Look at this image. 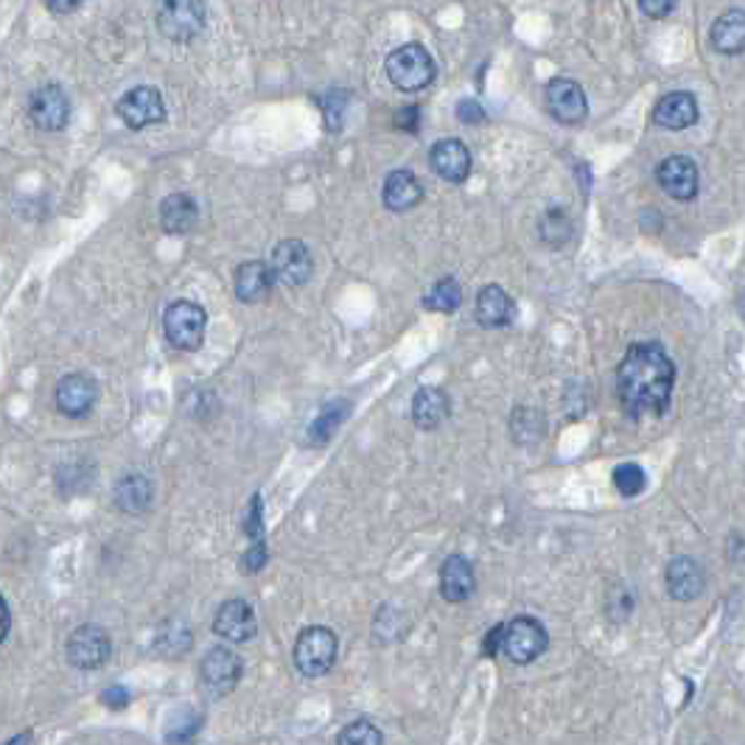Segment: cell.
<instances>
[{
  "instance_id": "cell-16",
  "label": "cell",
  "mask_w": 745,
  "mask_h": 745,
  "mask_svg": "<svg viewBox=\"0 0 745 745\" xmlns=\"http://www.w3.org/2000/svg\"><path fill=\"white\" fill-rule=\"evenodd\" d=\"M664 581H667V591H670V597L679 602L698 600V597L704 595V586H706V577H704L700 563L695 561V558H686V555H679L667 563Z\"/></svg>"
},
{
  "instance_id": "cell-40",
  "label": "cell",
  "mask_w": 745,
  "mask_h": 745,
  "mask_svg": "<svg viewBox=\"0 0 745 745\" xmlns=\"http://www.w3.org/2000/svg\"><path fill=\"white\" fill-rule=\"evenodd\" d=\"M483 647H485V656H499L502 654V647H504V625H493L488 631V636H485V642H483Z\"/></svg>"
},
{
  "instance_id": "cell-18",
  "label": "cell",
  "mask_w": 745,
  "mask_h": 745,
  "mask_svg": "<svg viewBox=\"0 0 745 745\" xmlns=\"http://www.w3.org/2000/svg\"><path fill=\"white\" fill-rule=\"evenodd\" d=\"M698 98H695L693 93L675 90L667 93V96H661L659 101H656V126H664V130H686V126L698 124Z\"/></svg>"
},
{
  "instance_id": "cell-35",
  "label": "cell",
  "mask_w": 745,
  "mask_h": 745,
  "mask_svg": "<svg viewBox=\"0 0 745 745\" xmlns=\"http://www.w3.org/2000/svg\"><path fill=\"white\" fill-rule=\"evenodd\" d=\"M267 561H269L267 544H249V549L242 555L239 569H242L244 575H255V572H261V569L267 566Z\"/></svg>"
},
{
  "instance_id": "cell-29",
  "label": "cell",
  "mask_w": 745,
  "mask_h": 745,
  "mask_svg": "<svg viewBox=\"0 0 745 745\" xmlns=\"http://www.w3.org/2000/svg\"><path fill=\"white\" fill-rule=\"evenodd\" d=\"M347 412H351V406H347L345 401H333V404H328L326 410L320 412V418L314 420L312 429H308V440H312V443H317V445L328 443L333 431L340 429V424L345 420Z\"/></svg>"
},
{
  "instance_id": "cell-38",
  "label": "cell",
  "mask_w": 745,
  "mask_h": 745,
  "mask_svg": "<svg viewBox=\"0 0 745 745\" xmlns=\"http://www.w3.org/2000/svg\"><path fill=\"white\" fill-rule=\"evenodd\" d=\"M395 126L404 132H410V135H415L420 126V107H401L399 112H395Z\"/></svg>"
},
{
  "instance_id": "cell-37",
  "label": "cell",
  "mask_w": 745,
  "mask_h": 745,
  "mask_svg": "<svg viewBox=\"0 0 745 745\" xmlns=\"http://www.w3.org/2000/svg\"><path fill=\"white\" fill-rule=\"evenodd\" d=\"M457 118L463 121V124H483L485 110L479 101H474V98H463V101L457 105Z\"/></svg>"
},
{
  "instance_id": "cell-5",
  "label": "cell",
  "mask_w": 745,
  "mask_h": 745,
  "mask_svg": "<svg viewBox=\"0 0 745 745\" xmlns=\"http://www.w3.org/2000/svg\"><path fill=\"white\" fill-rule=\"evenodd\" d=\"M549 636L547 627L536 616H516L504 625V647L502 654L513 664H533L538 656L547 650Z\"/></svg>"
},
{
  "instance_id": "cell-42",
  "label": "cell",
  "mask_w": 745,
  "mask_h": 745,
  "mask_svg": "<svg viewBox=\"0 0 745 745\" xmlns=\"http://www.w3.org/2000/svg\"><path fill=\"white\" fill-rule=\"evenodd\" d=\"M82 7V3H48V12H53V14H71V12H76V9Z\"/></svg>"
},
{
  "instance_id": "cell-34",
  "label": "cell",
  "mask_w": 745,
  "mask_h": 745,
  "mask_svg": "<svg viewBox=\"0 0 745 745\" xmlns=\"http://www.w3.org/2000/svg\"><path fill=\"white\" fill-rule=\"evenodd\" d=\"M244 536L249 538V544H264V499L261 493H253L247 510H244Z\"/></svg>"
},
{
  "instance_id": "cell-44",
  "label": "cell",
  "mask_w": 745,
  "mask_h": 745,
  "mask_svg": "<svg viewBox=\"0 0 745 745\" xmlns=\"http://www.w3.org/2000/svg\"><path fill=\"white\" fill-rule=\"evenodd\" d=\"M740 314H743V317H745V289H743V292H740Z\"/></svg>"
},
{
  "instance_id": "cell-13",
  "label": "cell",
  "mask_w": 745,
  "mask_h": 745,
  "mask_svg": "<svg viewBox=\"0 0 745 745\" xmlns=\"http://www.w3.org/2000/svg\"><path fill=\"white\" fill-rule=\"evenodd\" d=\"M53 399L65 418H85L98 401V384L87 373H68L59 379Z\"/></svg>"
},
{
  "instance_id": "cell-24",
  "label": "cell",
  "mask_w": 745,
  "mask_h": 745,
  "mask_svg": "<svg viewBox=\"0 0 745 745\" xmlns=\"http://www.w3.org/2000/svg\"><path fill=\"white\" fill-rule=\"evenodd\" d=\"M381 199H384V205L390 210L404 213V210H412L420 199H424V185H420V180L412 174V171L399 169L392 171V174H387L384 188H381Z\"/></svg>"
},
{
  "instance_id": "cell-11",
  "label": "cell",
  "mask_w": 745,
  "mask_h": 745,
  "mask_svg": "<svg viewBox=\"0 0 745 745\" xmlns=\"http://www.w3.org/2000/svg\"><path fill=\"white\" fill-rule=\"evenodd\" d=\"M656 180H659L661 191L670 199H675V203H693L700 191L698 166L684 155H673L661 160V166L656 169Z\"/></svg>"
},
{
  "instance_id": "cell-2",
  "label": "cell",
  "mask_w": 745,
  "mask_h": 745,
  "mask_svg": "<svg viewBox=\"0 0 745 745\" xmlns=\"http://www.w3.org/2000/svg\"><path fill=\"white\" fill-rule=\"evenodd\" d=\"M384 71L392 85L404 93L426 90L435 82V76H438L435 59H431V53L420 42H406V46L395 48L387 57Z\"/></svg>"
},
{
  "instance_id": "cell-36",
  "label": "cell",
  "mask_w": 745,
  "mask_h": 745,
  "mask_svg": "<svg viewBox=\"0 0 745 745\" xmlns=\"http://www.w3.org/2000/svg\"><path fill=\"white\" fill-rule=\"evenodd\" d=\"M679 9L675 0H639V12L647 14L650 20H661L667 14H673Z\"/></svg>"
},
{
  "instance_id": "cell-20",
  "label": "cell",
  "mask_w": 745,
  "mask_h": 745,
  "mask_svg": "<svg viewBox=\"0 0 745 745\" xmlns=\"http://www.w3.org/2000/svg\"><path fill=\"white\" fill-rule=\"evenodd\" d=\"M474 317L483 328H508L516 320V303L504 292L502 286H485L477 294V306H474Z\"/></svg>"
},
{
  "instance_id": "cell-10",
  "label": "cell",
  "mask_w": 745,
  "mask_h": 745,
  "mask_svg": "<svg viewBox=\"0 0 745 745\" xmlns=\"http://www.w3.org/2000/svg\"><path fill=\"white\" fill-rule=\"evenodd\" d=\"M544 101H547L549 115L555 118L558 124H581L588 115L586 93H583V87L577 85L575 78H552L544 87Z\"/></svg>"
},
{
  "instance_id": "cell-8",
  "label": "cell",
  "mask_w": 745,
  "mask_h": 745,
  "mask_svg": "<svg viewBox=\"0 0 745 745\" xmlns=\"http://www.w3.org/2000/svg\"><path fill=\"white\" fill-rule=\"evenodd\" d=\"M65 656L76 670H98L112 656V642L101 625H78L68 636Z\"/></svg>"
},
{
  "instance_id": "cell-14",
  "label": "cell",
  "mask_w": 745,
  "mask_h": 745,
  "mask_svg": "<svg viewBox=\"0 0 745 745\" xmlns=\"http://www.w3.org/2000/svg\"><path fill=\"white\" fill-rule=\"evenodd\" d=\"M28 112H32V121L37 130L59 132L65 130L68 118H71V98L59 85H46L32 96Z\"/></svg>"
},
{
  "instance_id": "cell-30",
  "label": "cell",
  "mask_w": 745,
  "mask_h": 745,
  "mask_svg": "<svg viewBox=\"0 0 745 745\" xmlns=\"http://www.w3.org/2000/svg\"><path fill=\"white\" fill-rule=\"evenodd\" d=\"M337 745H384V737H381L379 725L362 718L342 729Z\"/></svg>"
},
{
  "instance_id": "cell-17",
  "label": "cell",
  "mask_w": 745,
  "mask_h": 745,
  "mask_svg": "<svg viewBox=\"0 0 745 745\" xmlns=\"http://www.w3.org/2000/svg\"><path fill=\"white\" fill-rule=\"evenodd\" d=\"M258 631V620L249 602L244 600H228L213 616V634L222 636L228 642H249Z\"/></svg>"
},
{
  "instance_id": "cell-7",
  "label": "cell",
  "mask_w": 745,
  "mask_h": 745,
  "mask_svg": "<svg viewBox=\"0 0 745 745\" xmlns=\"http://www.w3.org/2000/svg\"><path fill=\"white\" fill-rule=\"evenodd\" d=\"M244 673L242 656L230 650V647H210L205 654L203 664H199V679L203 686L213 698H224L239 686Z\"/></svg>"
},
{
  "instance_id": "cell-32",
  "label": "cell",
  "mask_w": 745,
  "mask_h": 745,
  "mask_svg": "<svg viewBox=\"0 0 745 745\" xmlns=\"http://www.w3.org/2000/svg\"><path fill=\"white\" fill-rule=\"evenodd\" d=\"M614 488L620 490L622 497H639L642 490H645V485H647V477H645V468L642 465H636V463H622V465H616L614 468Z\"/></svg>"
},
{
  "instance_id": "cell-33",
  "label": "cell",
  "mask_w": 745,
  "mask_h": 745,
  "mask_svg": "<svg viewBox=\"0 0 745 745\" xmlns=\"http://www.w3.org/2000/svg\"><path fill=\"white\" fill-rule=\"evenodd\" d=\"M199 729H203V718L196 712H191V709H185L183 718L169 720V725H166V740H169L171 745H188Z\"/></svg>"
},
{
  "instance_id": "cell-12",
  "label": "cell",
  "mask_w": 745,
  "mask_h": 745,
  "mask_svg": "<svg viewBox=\"0 0 745 745\" xmlns=\"http://www.w3.org/2000/svg\"><path fill=\"white\" fill-rule=\"evenodd\" d=\"M118 118L124 121L130 130H144V126L160 124L166 118V101L157 87H135L118 101Z\"/></svg>"
},
{
  "instance_id": "cell-31",
  "label": "cell",
  "mask_w": 745,
  "mask_h": 745,
  "mask_svg": "<svg viewBox=\"0 0 745 745\" xmlns=\"http://www.w3.org/2000/svg\"><path fill=\"white\" fill-rule=\"evenodd\" d=\"M544 431H547V426H544V418L536 410H527V406L516 410V415H513V438H516V443H536Z\"/></svg>"
},
{
  "instance_id": "cell-23",
  "label": "cell",
  "mask_w": 745,
  "mask_h": 745,
  "mask_svg": "<svg viewBox=\"0 0 745 745\" xmlns=\"http://www.w3.org/2000/svg\"><path fill=\"white\" fill-rule=\"evenodd\" d=\"M709 42L718 53L737 57L745 51V12L743 9H729L720 14L709 28Z\"/></svg>"
},
{
  "instance_id": "cell-19",
  "label": "cell",
  "mask_w": 745,
  "mask_h": 745,
  "mask_svg": "<svg viewBox=\"0 0 745 745\" xmlns=\"http://www.w3.org/2000/svg\"><path fill=\"white\" fill-rule=\"evenodd\" d=\"M451 418L449 392L440 387H420L412 399V424L424 431H435Z\"/></svg>"
},
{
  "instance_id": "cell-3",
  "label": "cell",
  "mask_w": 745,
  "mask_h": 745,
  "mask_svg": "<svg viewBox=\"0 0 745 745\" xmlns=\"http://www.w3.org/2000/svg\"><path fill=\"white\" fill-rule=\"evenodd\" d=\"M337 654H340V639L331 627L312 625L301 631L294 642V667L308 679H320V675L331 673V667L337 664Z\"/></svg>"
},
{
  "instance_id": "cell-22",
  "label": "cell",
  "mask_w": 745,
  "mask_h": 745,
  "mask_svg": "<svg viewBox=\"0 0 745 745\" xmlns=\"http://www.w3.org/2000/svg\"><path fill=\"white\" fill-rule=\"evenodd\" d=\"M235 297L242 303H249V306H255V303H264L269 297V292H272V269H269V264L264 261H247L242 264V267L235 269Z\"/></svg>"
},
{
  "instance_id": "cell-26",
  "label": "cell",
  "mask_w": 745,
  "mask_h": 745,
  "mask_svg": "<svg viewBox=\"0 0 745 745\" xmlns=\"http://www.w3.org/2000/svg\"><path fill=\"white\" fill-rule=\"evenodd\" d=\"M151 502H155V485L144 474H126L115 485L118 510H124L130 516H144L146 510L151 508Z\"/></svg>"
},
{
  "instance_id": "cell-1",
  "label": "cell",
  "mask_w": 745,
  "mask_h": 745,
  "mask_svg": "<svg viewBox=\"0 0 745 745\" xmlns=\"http://www.w3.org/2000/svg\"><path fill=\"white\" fill-rule=\"evenodd\" d=\"M673 359L661 342H636L627 347L625 359L616 367V399L627 418L664 415L675 390Z\"/></svg>"
},
{
  "instance_id": "cell-41",
  "label": "cell",
  "mask_w": 745,
  "mask_h": 745,
  "mask_svg": "<svg viewBox=\"0 0 745 745\" xmlns=\"http://www.w3.org/2000/svg\"><path fill=\"white\" fill-rule=\"evenodd\" d=\"M9 627H12V614H9L7 600L0 595V645H3V639L9 636Z\"/></svg>"
},
{
  "instance_id": "cell-39",
  "label": "cell",
  "mask_w": 745,
  "mask_h": 745,
  "mask_svg": "<svg viewBox=\"0 0 745 745\" xmlns=\"http://www.w3.org/2000/svg\"><path fill=\"white\" fill-rule=\"evenodd\" d=\"M105 706H110V709H126L132 700L130 689H124V686H110V689H105Z\"/></svg>"
},
{
  "instance_id": "cell-21",
  "label": "cell",
  "mask_w": 745,
  "mask_h": 745,
  "mask_svg": "<svg viewBox=\"0 0 745 745\" xmlns=\"http://www.w3.org/2000/svg\"><path fill=\"white\" fill-rule=\"evenodd\" d=\"M477 588V575L468 558L451 555L440 566V595L445 602H465Z\"/></svg>"
},
{
  "instance_id": "cell-15",
  "label": "cell",
  "mask_w": 745,
  "mask_h": 745,
  "mask_svg": "<svg viewBox=\"0 0 745 745\" xmlns=\"http://www.w3.org/2000/svg\"><path fill=\"white\" fill-rule=\"evenodd\" d=\"M429 166L440 180L457 185L468 180L474 160H471V151L463 141H457V137H445V141H438V144L431 146Z\"/></svg>"
},
{
  "instance_id": "cell-27",
  "label": "cell",
  "mask_w": 745,
  "mask_h": 745,
  "mask_svg": "<svg viewBox=\"0 0 745 745\" xmlns=\"http://www.w3.org/2000/svg\"><path fill=\"white\" fill-rule=\"evenodd\" d=\"M424 308L426 312H438V314H454L463 303V289H460V281L454 278H440L438 283H431L429 292L424 294Z\"/></svg>"
},
{
  "instance_id": "cell-6",
  "label": "cell",
  "mask_w": 745,
  "mask_h": 745,
  "mask_svg": "<svg viewBox=\"0 0 745 745\" xmlns=\"http://www.w3.org/2000/svg\"><path fill=\"white\" fill-rule=\"evenodd\" d=\"M157 28L171 42H191L205 28V3L166 0L157 7Z\"/></svg>"
},
{
  "instance_id": "cell-4",
  "label": "cell",
  "mask_w": 745,
  "mask_h": 745,
  "mask_svg": "<svg viewBox=\"0 0 745 745\" xmlns=\"http://www.w3.org/2000/svg\"><path fill=\"white\" fill-rule=\"evenodd\" d=\"M208 314L191 301H176L166 308L163 331L176 351H199L205 342Z\"/></svg>"
},
{
  "instance_id": "cell-43",
  "label": "cell",
  "mask_w": 745,
  "mask_h": 745,
  "mask_svg": "<svg viewBox=\"0 0 745 745\" xmlns=\"http://www.w3.org/2000/svg\"><path fill=\"white\" fill-rule=\"evenodd\" d=\"M3 745H32V734L23 732V734H17V737H12V740H9V743H3Z\"/></svg>"
},
{
  "instance_id": "cell-25",
  "label": "cell",
  "mask_w": 745,
  "mask_h": 745,
  "mask_svg": "<svg viewBox=\"0 0 745 745\" xmlns=\"http://www.w3.org/2000/svg\"><path fill=\"white\" fill-rule=\"evenodd\" d=\"M199 222V205L191 194H171L160 203V224L166 233L185 235Z\"/></svg>"
},
{
  "instance_id": "cell-9",
  "label": "cell",
  "mask_w": 745,
  "mask_h": 745,
  "mask_svg": "<svg viewBox=\"0 0 745 745\" xmlns=\"http://www.w3.org/2000/svg\"><path fill=\"white\" fill-rule=\"evenodd\" d=\"M269 269H272V278L281 286L297 289L303 283H308V278L314 272L312 253H308V247L301 239H286V242H281L272 249Z\"/></svg>"
},
{
  "instance_id": "cell-28",
  "label": "cell",
  "mask_w": 745,
  "mask_h": 745,
  "mask_svg": "<svg viewBox=\"0 0 745 745\" xmlns=\"http://www.w3.org/2000/svg\"><path fill=\"white\" fill-rule=\"evenodd\" d=\"M575 233V224H572V216L563 208H549L541 216V224H538V235L547 247H563V244L572 239Z\"/></svg>"
}]
</instances>
